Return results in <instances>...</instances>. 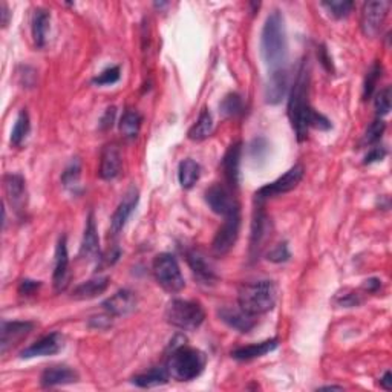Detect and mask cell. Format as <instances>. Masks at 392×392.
Listing matches in <instances>:
<instances>
[{
    "label": "cell",
    "instance_id": "cell-6",
    "mask_svg": "<svg viewBox=\"0 0 392 392\" xmlns=\"http://www.w3.org/2000/svg\"><path fill=\"white\" fill-rule=\"evenodd\" d=\"M154 276L159 287L167 293H180L185 282L180 269V264L171 253H161L154 259Z\"/></svg>",
    "mask_w": 392,
    "mask_h": 392
},
{
    "label": "cell",
    "instance_id": "cell-50",
    "mask_svg": "<svg viewBox=\"0 0 392 392\" xmlns=\"http://www.w3.org/2000/svg\"><path fill=\"white\" fill-rule=\"evenodd\" d=\"M322 391H325V389H343L342 386H334V385H331V386H324V388H320Z\"/></svg>",
    "mask_w": 392,
    "mask_h": 392
},
{
    "label": "cell",
    "instance_id": "cell-29",
    "mask_svg": "<svg viewBox=\"0 0 392 392\" xmlns=\"http://www.w3.org/2000/svg\"><path fill=\"white\" fill-rule=\"evenodd\" d=\"M200 176H201V166L196 161H193V159L187 158L180 163V167H178V181H180L183 189L185 190L192 189V187L198 183Z\"/></svg>",
    "mask_w": 392,
    "mask_h": 392
},
{
    "label": "cell",
    "instance_id": "cell-19",
    "mask_svg": "<svg viewBox=\"0 0 392 392\" xmlns=\"http://www.w3.org/2000/svg\"><path fill=\"white\" fill-rule=\"evenodd\" d=\"M187 262H189V267L192 269L195 278L198 279L201 283L204 285H212L215 283L218 276L215 273V269H213L212 262L207 259V256L204 255L201 250H189L187 252Z\"/></svg>",
    "mask_w": 392,
    "mask_h": 392
},
{
    "label": "cell",
    "instance_id": "cell-46",
    "mask_svg": "<svg viewBox=\"0 0 392 392\" xmlns=\"http://www.w3.org/2000/svg\"><path fill=\"white\" fill-rule=\"evenodd\" d=\"M39 287H40L39 281L26 279V281H22L20 287H19V293L22 294V296H31V294H34L35 291L39 290Z\"/></svg>",
    "mask_w": 392,
    "mask_h": 392
},
{
    "label": "cell",
    "instance_id": "cell-22",
    "mask_svg": "<svg viewBox=\"0 0 392 392\" xmlns=\"http://www.w3.org/2000/svg\"><path fill=\"white\" fill-rule=\"evenodd\" d=\"M4 184H5L6 198L10 201L11 207L17 213H20L26 206V185H25L23 176L16 173H8L4 178Z\"/></svg>",
    "mask_w": 392,
    "mask_h": 392
},
{
    "label": "cell",
    "instance_id": "cell-26",
    "mask_svg": "<svg viewBox=\"0 0 392 392\" xmlns=\"http://www.w3.org/2000/svg\"><path fill=\"white\" fill-rule=\"evenodd\" d=\"M51 30V16L43 8H37L32 14L31 20V31H32V40L34 44L39 49L44 48L48 40V32Z\"/></svg>",
    "mask_w": 392,
    "mask_h": 392
},
{
    "label": "cell",
    "instance_id": "cell-23",
    "mask_svg": "<svg viewBox=\"0 0 392 392\" xmlns=\"http://www.w3.org/2000/svg\"><path fill=\"white\" fill-rule=\"evenodd\" d=\"M77 380H78L77 371L66 367V365H56V367L47 368L42 372V377H40V383L43 388L71 385V383H75Z\"/></svg>",
    "mask_w": 392,
    "mask_h": 392
},
{
    "label": "cell",
    "instance_id": "cell-44",
    "mask_svg": "<svg viewBox=\"0 0 392 392\" xmlns=\"http://www.w3.org/2000/svg\"><path fill=\"white\" fill-rule=\"evenodd\" d=\"M386 157V149L385 147H380V146H376V147H372L369 152L367 154V157H365V164H372V163H377V161H381L383 158Z\"/></svg>",
    "mask_w": 392,
    "mask_h": 392
},
{
    "label": "cell",
    "instance_id": "cell-39",
    "mask_svg": "<svg viewBox=\"0 0 392 392\" xmlns=\"http://www.w3.org/2000/svg\"><path fill=\"white\" fill-rule=\"evenodd\" d=\"M80 171H82V167H80V161L75 158L69 163V166L65 169L63 175H61V183H63V185L75 187L78 183V178H80Z\"/></svg>",
    "mask_w": 392,
    "mask_h": 392
},
{
    "label": "cell",
    "instance_id": "cell-14",
    "mask_svg": "<svg viewBox=\"0 0 392 392\" xmlns=\"http://www.w3.org/2000/svg\"><path fill=\"white\" fill-rule=\"evenodd\" d=\"M65 338L60 333H51L42 337L40 341L32 343L28 348L20 353L22 359H34V357H47V355H54L63 350Z\"/></svg>",
    "mask_w": 392,
    "mask_h": 392
},
{
    "label": "cell",
    "instance_id": "cell-41",
    "mask_svg": "<svg viewBox=\"0 0 392 392\" xmlns=\"http://www.w3.org/2000/svg\"><path fill=\"white\" fill-rule=\"evenodd\" d=\"M310 128H314L319 130H329L331 129V121H329L325 115L313 109L310 115Z\"/></svg>",
    "mask_w": 392,
    "mask_h": 392
},
{
    "label": "cell",
    "instance_id": "cell-48",
    "mask_svg": "<svg viewBox=\"0 0 392 392\" xmlns=\"http://www.w3.org/2000/svg\"><path fill=\"white\" fill-rule=\"evenodd\" d=\"M380 386L386 391L392 389V374L389 371H386L385 376L380 379Z\"/></svg>",
    "mask_w": 392,
    "mask_h": 392
},
{
    "label": "cell",
    "instance_id": "cell-42",
    "mask_svg": "<svg viewBox=\"0 0 392 392\" xmlns=\"http://www.w3.org/2000/svg\"><path fill=\"white\" fill-rule=\"evenodd\" d=\"M337 305H341V307H345V308H351V307H357L362 304V298H360V294L359 293H346V294H338L337 299Z\"/></svg>",
    "mask_w": 392,
    "mask_h": 392
},
{
    "label": "cell",
    "instance_id": "cell-12",
    "mask_svg": "<svg viewBox=\"0 0 392 392\" xmlns=\"http://www.w3.org/2000/svg\"><path fill=\"white\" fill-rule=\"evenodd\" d=\"M140 201V193L135 187H130V189L124 193L121 202L118 204V207L115 209L114 215L111 218V235L117 236L120 231L126 226L128 219L133 213V210L137 209Z\"/></svg>",
    "mask_w": 392,
    "mask_h": 392
},
{
    "label": "cell",
    "instance_id": "cell-45",
    "mask_svg": "<svg viewBox=\"0 0 392 392\" xmlns=\"http://www.w3.org/2000/svg\"><path fill=\"white\" fill-rule=\"evenodd\" d=\"M115 115H117V109H115L114 106H112V108L106 109L104 115H103L102 120H100V129L102 130H108V129H111L114 126Z\"/></svg>",
    "mask_w": 392,
    "mask_h": 392
},
{
    "label": "cell",
    "instance_id": "cell-18",
    "mask_svg": "<svg viewBox=\"0 0 392 392\" xmlns=\"http://www.w3.org/2000/svg\"><path fill=\"white\" fill-rule=\"evenodd\" d=\"M240 155H243V145L240 142H235V145H231L227 152L222 158L221 161V169H222V173H224L226 181L228 184V187L231 190L238 189L239 185V175H240Z\"/></svg>",
    "mask_w": 392,
    "mask_h": 392
},
{
    "label": "cell",
    "instance_id": "cell-37",
    "mask_svg": "<svg viewBox=\"0 0 392 392\" xmlns=\"http://www.w3.org/2000/svg\"><path fill=\"white\" fill-rule=\"evenodd\" d=\"M120 77H121L120 66H111L108 69H104L103 73H100L97 77H94L92 83L97 86H109L117 83Z\"/></svg>",
    "mask_w": 392,
    "mask_h": 392
},
{
    "label": "cell",
    "instance_id": "cell-47",
    "mask_svg": "<svg viewBox=\"0 0 392 392\" xmlns=\"http://www.w3.org/2000/svg\"><path fill=\"white\" fill-rule=\"evenodd\" d=\"M380 287H381V281L377 279V278H372V279L365 281V285H363V288L368 290L369 293H376Z\"/></svg>",
    "mask_w": 392,
    "mask_h": 392
},
{
    "label": "cell",
    "instance_id": "cell-43",
    "mask_svg": "<svg viewBox=\"0 0 392 392\" xmlns=\"http://www.w3.org/2000/svg\"><path fill=\"white\" fill-rule=\"evenodd\" d=\"M250 152L253 159H264L267 152H269V142L265 138H256L253 140L250 146Z\"/></svg>",
    "mask_w": 392,
    "mask_h": 392
},
{
    "label": "cell",
    "instance_id": "cell-13",
    "mask_svg": "<svg viewBox=\"0 0 392 392\" xmlns=\"http://www.w3.org/2000/svg\"><path fill=\"white\" fill-rule=\"evenodd\" d=\"M271 222L270 218L262 209V204L257 202V207L255 210V218L252 224V239H250V253L252 257L257 256L264 247V243L270 238Z\"/></svg>",
    "mask_w": 392,
    "mask_h": 392
},
{
    "label": "cell",
    "instance_id": "cell-33",
    "mask_svg": "<svg viewBox=\"0 0 392 392\" xmlns=\"http://www.w3.org/2000/svg\"><path fill=\"white\" fill-rule=\"evenodd\" d=\"M221 112L224 114L226 117H238V115L244 112L243 97L236 92L226 95L224 100L221 102Z\"/></svg>",
    "mask_w": 392,
    "mask_h": 392
},
{
    "label": "cell",
    "instance_id": "cell-25",
    "mask_svg": "<svg viewBox=\"0 0 392 392\" xmlns=\"http://www.w3.org/2000/svg\"><path fill=\"white\" fill-rule=\"evenodd\" d=\"M278 345H279L278 338H269V341L243 346V348L231 351V357L239 362H248L253 359H259V357H264V355H267L269 353L274 351L276 348H278Z\"/></svg>",
    "mask_w": 392,
    "mask_h": 392
},
{
    "label": "cell",
    "instance_id": "cell-36",
    "mask_svg": "<svg viewBox=\"0 0 392 392\" xmlns=\"http://www.w3.org/2000/svg\"><path fill=\"white\" fill-rule=\"evenodd\" d=\"M381 73H383L381 63H374L371 66V69L368 71V75H367V80H365V86H363L365 100H368V98L374 94V91H376V86L379 83V80L381 78Z\"/></svg>",
    "mask_w": 392,
    "mask_h": 392
},
{
    "label": "cell",
    "instance_id": "cell-40",
    "mask_svg": "<svg viewBox=\"0 0 392 392\" xmlns=\"http://www.w3.org/2000/svg\"><path fill=\"white\" fill-rule=\"evenodd\" d=\"M267 259L271 261V262H276V264L288 261L290 259V252H288L287 243H282V244L276 245L273 250L269 252V255H267Z\"/></svg>",
    "mask_w": 392,
    "mask_h": 392
},
{
    "label": "cell",
    "instance_id": "cell-35",
    "mask_svg": "<svg viewBox=\"0 0 392 392\" xmlns=\"http://www.w3.org/2000/svg\"><path fill=\"white\" fill-rule=\"evenodd\" d=\"M385 129H386L385 121H383L381 118H376V120H374L369 124L367 132H365L363 140H362V145H365V146L376 145L377 141H380V138L383 135V132H385Z\"/></svg>",
    "mask_w": 392,
    "mask_h": 392
},
{
    "label": "cell",
    "instance_id": "cell-31",
    "mask_svg": "<svg viewBox=\"0 0 392 392\" xmlns=\"http://www.w3.org/2000/svg\"><path fill=\"white\" fill-rule=\"evenodd\" d=\"M141 123H142V117L140 115V112L135 109H128L123 114V117L120 120V130L124 137L133 140L138 137Z\"/></svg>",
    "mask_w": 392,
    "mask_h": 392
},
{
    "label": "cell",
    "instance_id": "cell-27",
    "mask_svg": "<svg viewBox=\"0 0 392 392\" xmlns=\"http://www.w3.org/2000/svg\"><path fill=\"white\" fill-rule=\"evenodd\" d=\"M111 279L108 276H100V278L89 279L83 283L77 285L73 291V298L78 300H86V299H94L97 296H100L109 287Z\"/></svg>",
    "mask_w": 392,
    "mask_h": 392
},
{
    "label": "cell",
    "instance_id": "cell-10",
    "mask_svg": "<svg viewBox=\"0 0 392 392\" xmlns=\"http://www.w3.org/2000/svg\"><path fill=\"white\" fill-rule=\"evenodd\" d=\"M206 201L212 212H215L216 215L224 218L236 210H240L233 192L224 184H213L212 187H209L206 190Z\"/></svg>",
    "mask_w": 392,
    "mask_h": 392
},
{
    "label": "cell",
    "instance_id": "cell-38",
    "mask_svg": "<svg viewBox=\"0 0 392 392\" xmlns=\"http://www.w3.org/2000/svg\"><path fill=\"white\" fill-rule=\"evenodd\" d=\"M374 108H376L377 118L385 117L391 111V87H385L376 95V100H374Z\"/></svg>",
    "mask_w": 392,
    "mask_h": 392
},
{
    "label": "cell",
    "instance_id": "cell-2",
    "mask_svg": "<svg viewBox=\"0 0 392 392\" xmlns=\"http://www.w3.org/2000/svg\"><path fill=\"white\" fill-rule=\"evenodd\" d=\"M261 56L267 68L271 69V73L285 69L288 44L283 16L279 11H273L264 23L261 34Z\"/></svg>",
    "mask_w": 392,
    "mask_h": 392
},
{
    "label": "cell",
    "instance_id": "cell-49",
    "mask_svg": "<svg viewBox=\"0 0 392 392\" xmlns=\"http://www.w3.org/2000/svg\"><path fill=\"white\" fill-rule=\"evenodd\" d=\"M0 14H2V25H4V28L5 26H8V23H10V10H8V5L4 2L2 6H0Z\"/></svg>",
    "mask_w": 392,
    "mask_h": 392
},
{
    "label": "cell",
    "instance_id": "cell-7",
    "mask_svg": "<svg viewBox=\"0 0 392 392\" xmlns=\"http://www.w3.org/2000/svg\"><path fill=\"white\" fill-rule=\"evenodd\" d=\"M304 173H305L304 166L302 164L293 166L290 171H287L282 176H279L278 180H274L273 183L261 187V189L257 190L255 195L256 201L262 204L265 200L273 198V196L288 193L293 189H296L299 183L302 181V178H304Z\"/></svg>",
    "mask_w": 392,
    "mask_h": 392
},
{
    "label": "cell",
    "instance_id": "cell-3",
    "mask_svg": "<svg viewBox=\"0 0 392 392\" xmlns=\"http://www.w3.org/2000/svg\"><path fill=\"white\" fill-rule=\"evenodd\" d=\"M171 343L172 353L167 360L169 374L178 381H190L200 377L207 363L206 354L185 346V338L181 336H176V341Z\"/></svg>",
    "mask_w": 392,
    "mask_h": 392
},
{
    "label": "cell",
    "instance_id": "cell-5",
    "mask_svg": "<svg viewBox=\"0 0 392 392\" xmlns=\"http://www.w3.org/2000/svg\"><path fill=\"white\" fill-rule=\"evenodd\" d=\"M204 319H206L204 308L193 300L175 299L166 308L167 324L183 331H195L202 325Z\"/></svg>",
    "mask_w": 392,
    "mask_h": 392
},
{
    "label": "cell",
    "instance_id": "cell-24",
    "mask_svg": "<svg viewBox=\"0 0 392 392\" xmlns=\"http://www.w3.org/2000/svg\"><path fill=\"white\" fill-rule=\"evenodd\" d=\"M288 91L287 69L273 71L265 86V102L269 104H279Z\"/></svg>",
    "mask_w": 392,
    "mask_h": 392
},
{
    "label": "cell",
    "instance_id": "cell-28",
    "mask_svg": "<svg viewBox=\"0 0 392 392\" xmlns=\"http://www.w3.org/2000/svg\"><path fill=\"white\" fill-rule=\"evenodd\" d=\"M169 376H171V374H169L167 367L166 368L157 367L142 374H138V376L132 379V383L138 388H155V386L166 385Z\"/></svg>",
    "mask_w": 392,
    "mask_h": 392
},
{
    "label": "cell",
    "instance_id": "cell-20",
    "mask_svg": "<svg viewBox=\"0 0 392 392\" xmlns=\"http://www.w3.org/2000/svg\"><path fill=\"white\" fill-rule=\"evenodd\" d=\"M121 166L123 155L120 147L117 145L104 146L100 158V171H98V175H100L102 180H115L121 172Z\"/></svg>",
    "mask_w": 392,
    "mask_h": 392
},
{
    "label": "cell",
    "instance_id": "cell-32",
    "mask_svg": "<svg viewBox=\"0 0 392 392\" xmlns=\"http://www.w3.org/2000/svg\"><path fill=\"white\" fill-rule=\"evenodd\" d=\"M31 130V123H30V115L25 109H22L17 115L16 123L11 130V145L19 147L23 145V141L28 137V133Z\"/></svg>",
    "mask_w": 392,
    "mask_h": 392
},
{
    "label": "cell",
    "instance_id": "cell-1",
    "mask_svg": "<svg viewBox=\"0 0 392 392\" xmlns=\"http://www.w3.org/2000/svg\"><path fill=\"white\" fill-rule=\"evenodd\" d=\"M310 68L304 60L298 71L288 98V118L293 130L296 132L298 141H304L308 137L310 115L313 111L310 104Z\"/></svg>",
    "mask_w": 392,
    "mask_h": 392
},
{
    "label": "cell",
    "instance_id": "cell-9",
    "mask_svg": "<svg viewBox=\"0 0 392 392\" xmlns=\"http://www.w3.org/2000/svg\"><path fill=\"white\" fill-rule=\"evenodd\" d=\"M240 231V210L226 216L224 224L216 231L215 239L212 243V252L215 256H224L235 247Z\"/></svg>",
    "mask_w": 392,
    "mask_h": 392
},
{
    "label": "cell",
    "instance_id": "cell-17",
    "mask_svg": "<svg viewBox=\"0 0 392 392\" xmlns=\"http://www.w3.org/2000/svg\"><path fill=\"white\" fill-rule=\"evenodd\" d=\"M102 307L114 317L128 316L137 308V296L133 291L124 288L112 294L109 299H106Z\"/></svg>",
    "mask_w": 392,
    "mask_h": 392
},
{
    "label": "cell",
    "instance_id": "cell-34",
    "mask_svg": "<svg viewBox=\"0 0 392 392\" xmlns=\"http://www.w3.org/2000/svg\"><path fill=\"white\" fill-rule=\"evenodd\" d=\"M322 6L326 8L328 13L336 19H343V17L350 16L354 4L351 0H333V2H322Z\"/></svg>",
    "mask_w": 392,
    "mask_h": 392
},
{
    "label": "cell",
    "instance_id": "cell-8",
    "mask_svg": "<svg viewBox=\"0 0 392 392\" xmlns=\"http://www.w3.org/2000/svg\"><path fill=\"white\" fill-rule=\"evenodd\" d=\"M388 11L389 2H385V0H374V2L365 4L360 16L362 32L371 39L377 37L386 22Z\"/></svg>",
    "mask_w": 392,
    "mask_h": 392
},
{
    "label": "cell",
    "instance_id": "cell-15",
    "mask_svg": "<svg viewBox=\"0 0 392 392\" xmlns=\"http://www.w3.org/2000/svg\"><path fill=\"white\" fill-rule=\"evenodd\" d=\"M52 282H54V288L57 293L65 291L69 283V255H68V243L65 235L60 236L57 243Z\"/></svg>",
    "mask_w": 392,
    "mask_h": 392
},
{
    "label": "cell",
    "instance_id": "cell-4",
    "mask_svg": "<svg viewBox=\"0 0 392 392\" xmlns=\"http://www.w3.org/2000/svg\"><path fill=\"white\" fill-rule=\"evenodd\" d=\"M278 300V288L273 281H253L240 285L238 304L252 316L265 314L271 311Z\"/></svg>",
    "mask_w": 392,
    "mask_h": 392
},
{
    "label": "cell",
    "instance_id": "cell-30",
    "mask_svg": "<svg viewBox=\"0 0 392 392\" xmlns=\"http://www.w3.org/2000/svg\"><path fill=\"white\" fill-rule=\"evenodd\" d=\"M212 130H213L212 114L207 109H202L198 120H196V123L190 128L187 135H189L192 141H204L212 135Z\"/></svg>",
    "mask_w": 392,
    "mask_h": 392
},
{
    "label": "cell",
    "instance_id": "cell-21",
    "mask_svg": "<svg viewBox=\"0 0 392 392\" xmlns=\"http://www.w3.org/2000/svg\"><path fill=\"white\" fill-rule=\"evenodd\" d=\"M78 256L87 262L100 259V239H98V233H97L94 213H89L87 216L85 235H83L82 247H80Z\"/></svg>",
    "mask_w": 392,
    "mask_h": 392
},
{
    "label": "cell",
    "instance_id": "cell-11",
    "mask_svg": "<svg viewBox=\"0 0 392 392\" xmlns=\"http://www.w3.org/2000/svg\"><path fill=\"white\" fill-rule=\"evenodd\" d=\"M34 324L28 320H14V322H2L0 329V351L5 354L13 346L19 345L23 338L28 337L34 329Z\"/></svg>",
    "mask_w": 392,
    "mask_h": 392
},
{
    "label": "cell",
    "instance_id": "cell-16",
    "mask_svg": "<svg viewBox=\"0 0 392 392\" xmlns=\"http://www.w3.org/2000/svg\"><path fill=\"white\" fill-rule=\"evenodd\" d=\"M218 316L227 326L243 334L252 331V329L256 326L255 316L248 314L247 311H244L240 307L238 308L222 307L218 310Z\"/></svg>",
    "mask_w": 392,
    "mask_h": 392
}]
</instances>
